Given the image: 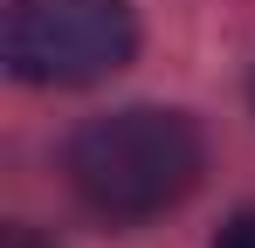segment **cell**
<instances>
[{"mask_svg":"<svg viewBox=\"0 0 255 248\" xmlns=\"http://www.w3.org/2000/svg\"><path fill=\"white\" fill-rule=\"evenodd\" d=\"M69 186L90 214L104 221H152V214H172L200 186V131L179 111H159V104H131V111H111V118H90L76 138H69Z\"/></svg>","mask_w":255,"mask_h":248,"instance_id":"cell-1","label":"cell"},{"mask_svg":"<svg viewBox=\"0 0 255 248\" xmlns=\"http://www.w3.org/2000/svg\"><path fill=\"white\" fill-rule=\"evenodd\" d=\"M138 48V21L125 0H14L7 7V69L21 83L76 90L118 76Z\"/></svg>","mask_w":255,"mask_h":248,"instance_id":"cell-2","label":"cell"},{"mask_svg":"<svg viewBox=\"0 0 255 248\" xmlns=\"http://www.w3.org/2000/svg\"><path fill=\"white\" fill-rule=\"evenodd\" d=\"M214 248H255V207H242V214L214 235Z\"/></svg>","mask_w":255,"mask_h":248,"instance_id":"cell-3","label":"cell"},{"mask_svg":"<svg viewBox=\"0 0 255 248\" xmlns=\"http://www.w3.org/2000/svg\"><path fill=\"white\" fill-rule=\"evenodd\" d=\"M0 248H48V242H42V235H28V228H7V242H0Z\"/></svg>","mask_w":255,"mask_h":248,"instance_id":"cell-4","label":"cell"}]
</instances>
